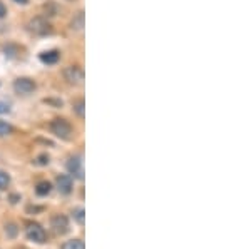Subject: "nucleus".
Segmentation results:
<instances>
[{
  "instance_id": "nucleus-6",
  "label": "nucleus",
  "mask_w": 251,
  "mask_h": 249,
  "mask_svg": "<svg viewBox=\"0 0 251 249\" xmlns=\"http://www.w3.org/2000/svg\"><path fill=\"white\" fill-rule=\"evenodd\" d=\"M29 30L37 35H46V34H50V25H49V22L46 19L35 17L29 22Z\"/></svg>"
},
{
  "instance_id": "nucleus-11",
  "label": "nucleus",
  "mask_w": 251,
  "mask_h": 249,
  "mask_svg": "<svg viewBox=\"0 0 251 249\" xmlns=\"http://www.w3.org/2000/svg\"><path fill=\"white\" fill-rule=\"evenodd\" d=\"M50 191H52V184L47 182V181H42V182H39L37 187H35V192H37V196H47Z\"/></svg>"
},
{
  "instance_id": "nucleus-8",
  "label": "nucleus",
  "mask_w": 251,
  "mask_h": 249,
  "mask_svg": "<svg viewBox=\"0 0 251 249\" xmlns=\"http://www.w3.org/2000/svg\"><path fill=\"white\" fill-rule=\"evenodd\" d=\"M50 226H52V229H54V232H57V234H66L69 231V219L62 214H55L50 221Z\"/></svg>"
},
{
  "instance_id": "nucleus-3",
  "label": "nucleus",
  "mask_w": 251,
  "mask_h": 249,
  "mask_svg": "<svg viewBox=\"0 0 251 249\" xmlns=\"http://www.w3.org/2000/svg\"><path fill=\"white\" fill-rule=\"evenodd\" d=\"M35 89H37V84L29 77H19L14 82V91L20 95H30Z\"/></svg>"
},
{
  "instance_id": "nucleus-10",
  "label": "nucleus",
  "mask_w": 251,
  "mask_h": 249,
  "mask_svg": "<svg viewBox=\"0 0 251 249\" xmlns=\"http://www.w3.org/2000/svg\"><path fill=\"white\" fill-rule=\"evenodd\" d=\"M62 249H86V244L80 239H69L62 244Z\"/></svg>"
},
{
  "instance_id": "nucleus-7",
  "label": "nucleus",
  "mask_w": 251,
  "mask_h": 249,
  "mask_svg": "<svg viewBox=\"0 0 251 249\" xmlns=\"http://www.w3.org/2000/svg\"><path fill=\"white\" fill-rule=\"evenodd\" d=\"M55 184H57V189L60 191V194H71L72 192V186H74V181H72V176L69 174H60L55 179Z\"/></svg>"
},
{
  "instance_id": "nucleus-20",
  "label": "nucleus",
  "mask_w": 251,
  "mask_h": 249,
  "mask_svg": "<svg viewBox=\"0 0 251 249\" xmlns=\"http://www.w3.org/2000/svg\"><path fill=\"white\" fill-rule=\"evenodd\" d=\"M15 3H20V5H27L29 3V0H14Z\"/></svg>"
},
{
  "instance_id": "nucleus-5",
  "label": "nucleus",
  "mask_w": 251,
  "mask_h": 249,
  "mask_svg": "<svg viewBox=\"0 0 251 249\" xmlns=\"http://www.w3.org/2000/svg\"><path fill=\"white\" fill-rule=\"evenodd\" d=\"M67 169L75 179H84V160L80 156H74L67 160Z\"/></svg>"
},
{
  "instance_id": "nucleus-9",
  "label": "nucleus",
  "mask_w": 251,
  "mask_h": 249,
  "mask_svg": "<svg viewBox=\"0 0 251 249\" xmlns=\"http://www.w3.org/2000/svg\"><path fill=\"white\" fill-rule=\"evenodd\" d=\"M59 60V52L57 50H47L40 54V62L47 64V66H52V64H57Z\"/></svg>"
},
{
  "instance_id": "nucleus-14",
  "label": "nucleus",
  "mask_w": 251,
  "mask_h": 249,
  "mask_svg": "<svg viewBox=\"0 0 251 249\" xmlns=\"http://www.w3.org/2000/svg\"><path fill=\"white\" fill-rule=\"evenodd\" d=\"M84 106H86V104H84V99H79L77 102L74 104V112L80 119H84V114H86V112H84Z\"/></svg>"
},
{
  "instance_id": "nucleus-4",
  "label": "nucleus",
  "mask_w": 251,
  "mask_h": 249,
  "mask_svg": "<svg viewBox=\"0 0 251 249\" xmlns=\"http://www.w3.org/2000/svg\"><path fill=\"white\" fill-rule=\"evenodd\" d=\"M64 79L72 86H79L84 82V70L79 66H69L64 69Z\"/></svg>"
},
{
  "instance_id": "nucleus-15",
  "label": "nucleus",
  "mask_w": 251,
  "mask_h": 249,
  "mask_svg": "<svg viewBox=\"0 0 251 249\" xmlns=\"http://www.w3.org/2000/svg\"><path fill=\"white\" fill-rule=\"evenodd\" d=\"M72 218L77 221L79 224H84V221H86V216H84V209H82V207L72 211Z\"/></svg>"
},
{
  "instance_id": "nucleus-17",
  "label": "nucleus",
  "mask_w": 251,
  "mask_h": 249,
  "mask_svg": "<svg viewBox=\"0 0 251 249\" xmlns=\"http://www.w3.org/2000/svg\"><path fill=\"white\" fill-rule=\"evenodd\" d=\"M5 232H7V236H9V238H15L19 229H17V226H15V224H9V226H5Z\"/></svg>"
},
{
  "instance_id": "nucleus-2",
  "label": "nucleus",
  "mask_w": 251,
  "mask_h": 249,
  "mask_svg": "<svg viewBox=\"0 0 251 249\" xmlns=\"http://www.w3.org/2000/svg\"><path fill=\"white\" fill-rule=\"evenodd\" d=\"M25 236L29 238V241H34L37 244H44L47 239V234L44 231V227L37 223H29L25 227Z\"/></svg>"
},
{
  "instance_id": "nucleus-12",
  "label": "nucleus",
  "mask_w": 251,
  "mask_h": 249,
  "mask_svg": "<svg viewBox=\"0 0 251 249\" xmlns=\"http://www.w3.org/2000/svg\"><path fill=\"white\" fill-rule=\"evenodd\" d=\"M14 132V127L10 126L5 120H0V137H5V136H10Z\"/></svg>"
},
{
  "instance_id": "nucleus-1",
  "label": "nucleus",
  "mask_w": 251,
  "mask_h": 249,
  "mask_svg": "<svg viewBox=\"0 0 251 249\" xmlns=\"http://www.w3.org/2000/svg\"><path fill=\"white\" fill-rule=\"evenodd\" d=\"M50 131L52 134H55L57 137L67 140L72 136V126L67 122L66 119H54L50 122Z\"/></svg>"
},
{
  "instance_id": "nucleus-19",
  "label": "nucleus",
  "mask_w": 251,
  "mask_h": 249,
  "mask_svg": "<svg viewBox=\"0 0 251 249\" xmlns=\"http://www.w3.org/2000/svg\"><path fill=\"white\" fill-rule=\"evenodd\" d=\"M7 15V7L3 5V2L0 0V19H3Z\"/></svg>"
},
{
  "instance_id": "nucleus-18",
  "label": "nucleus",
  "mask_w": 251,
  "mask_h": 249,
  "mask_svg": "<svg viewBox=\"0 0 251 249\" xmlns=\"http://www.w3.org/2000/svg\"><path fill=\"white\" fill-rule=\"evenodd\" d=\"M7 112H10L9 102H3V100H0V114H7Z\"/></svg>"
},
{
  "instance_id": "nucleus-16",
  "label": "nucleus",
  "mask_w": 251,
  "mask_h": 249,
  "mask_svg": "<svg viewBox=\"0 0 251 249\" xmlns=\"http://www.w3.org/2000/svg\"><path fill=\"white\" fill-rule=\"evenodd\" d=\"M82 27H84V12H79L77 20H72V29L80 30Z\"/></svg>"
},
{
  "instance_id": "nucleus-13",
  "label": "nucleus",
  "mask_w": 251,
  "mask_h": 249,
  "mask_svg": "<svg viewBox=\"0 0 251 249\" xmlns=\"http://www.w3.org/2000/svg\"><path fill=\"white\" fill-rule=\"evenodd\" d=\"M10 184V176L5 171H0V191H5Z\"/></svg>"
}]
</instances>
